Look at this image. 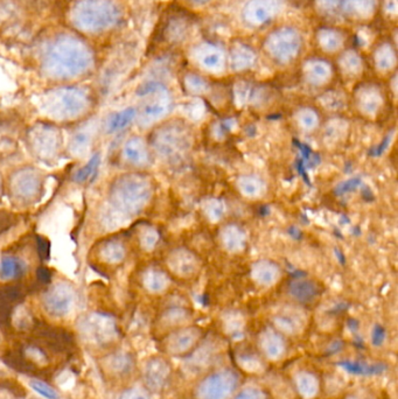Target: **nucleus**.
Returning a JSON list of instances; mask_svg holds the SVG:
<instances>
[{"mask_svg": "<svg viewBox=\"0 0 398 399\" xmlns=\"http://www.w3.org/2000/svg\"><path fill=\"white\" fill-rule=\"evenodd\" d=\"M124 157L133 166H144L149 161V151L140 138H131L124 146Z\"/></svg>", "mask_w": 398, "mask_h": 399, "instance_id": "obj_21", "label": "nucleus"}, {"mask_svg": "<svg viewBox=\"0 0 398 399\" xmlns=\"http://www.w3.org/2000/svg\"><path fill=\"white\" fill-rule=\"evenodd\" d=\"M71 19L78 29L86 32H102L118 20V8L110 0H78Z\"/></svg>", "mask_w": 398, "mask_h": 399, "instance_id": "obj_4", "label": "nucleus"}, {"mask_svg": "<svg viewBox=\"0 0 398 399\" xmlns=\"http://www.w3.org/2000/svg\"><path fill=\"white\" fill-rule=\"evenodd\" d=\"M29 356L32 357L33 360L36 362H45L46 359L43 356V354L40 353L38 349H29Z\"/></svg>", "mask_w": 398, "mask_h": 399, "instance_id": "obj_37", "label": "nucleus"}, {"mask_svg": "<svg viewBox=\"0 0 398 399\" xmlns=\"http://www.w3.org/2000/svg\"><path fill=\"white\" fill-rule=\"evenodd\" d=\"M246 11L250 15V22L255 24H264L267 20H270L274 6H272V0H253Z\"/></svg>", "mask_w": 398, "mask_h": 399, "instance_id": "obj_23", "label": "nucleus"}, {"mask_svg": "<svg viewBox=\"0 0 398 399\" xmlns=\"http://www.w3.org/2000/svg\"><path fill=\"white\" fill-rule=\"evenodd\" d=\"M40 190V176L33 171H22L12 181V192L20 201H32Z\"/></svg>", "mask_w": 398, "mask_h": 399, "instance_id": "obj_15", "label": "nucleus"}, {"mask_svg": "<svg viewBox=\"0 0 398 399\" xmlns=\"http://www.w3.org/2000/svg\"><path fill=\"white\" fill-rule=\"evenodd\" d=\"M384 341H385V331H384L382 328L377 327L376 329L373 331L371 342H373L374 346H382Z\"/></svg>", "mask_w": 398, "mask_h": 399, "instance_id": "obj_35", "label": "nucleus"}, {"mask_svg": "<svg viewBox=\"0 0 398 399\" xmlns=\"http://www.w3.org/2000/svg\"><path fill=\"white\" fill-rule=\"evenodd\" d=\"M203 63L208 68H214L220 63V55L217 53L208 54L207 57H203Z\"/></svg>", "mask_w": 398, "mask_h": 399, "instance_id": "obj_36", "label": "nucleus"}, {"mask_svg": "<svg viewBox=\"0 0 398 399\" xmlns=\"http://www.w3.org/2000/svg\"><path fill=\"white\" fill-rule=\"evenodd\" d=\"M276 275L278 276L277 269L272 268L271 265L265 264L264 268L260 266V275H258V277H260V282L264 283L265 285L274 282Z\"/></svg>", "mask_w": 398, "mask_h": 399, "instance_id": "obj_33", "label": "nucleus"}, {"mask_svg": "<svg viewBox=\"0 0 398 399\" xmlns=\"http://www.w3.org/2000/svg\"><path fill=\"white\" fill-rule=\"evenodd\" d=\"M31 146L41 159H52L60 147V133L55 128L39 125L31 133Z\"/></svg>", "mask_w": 398, "mask_h": 399, "instance_id": "obj_11", "label": "nucleus"}, {"mask_svg": "<svg viewBox=\"0 0 398 399\" xmlns=\"http://www.w3.org/2000/svg\"><path fill=\"white\" fill-rule=\"evenodd\" d=\"M205 339L202 328L186 324L170 331L164 339V352L166 355L178 359H186L198 348Z\"/></svg>", "mask_w": 398, "mask_h": 399, "instance_id": "obj_6", "label": "nucleus"}, {"mask_svg": "<svg viewBox=\"0 0 398 399\" xmlns=\"http://www.w3.org/2000/svg\"><path fill=\"white\" fill-rule=\"evenodd\" d=\"M142 89L147 90L153 96L152 100H149L144 105L142 111V121L144 123H151L161 118L163 114L166 112V103L163 98L165 93V88L158 83H147L146 86H142Z\"/></svg>", "mask_w": 398, "mask_h": 399, "instance_id": "obj_16", "label": "nucleus"}, {"mask_svg": "<svg viewBox=\"0 0 398 399\" xmlns=\"http://www.w3.org/2000/svg\"><path fill=\"white\" fill-rule=\"evenodd\" d=\"M189 1L193 5H205L209 3L210 0H189Z\"/></svg>", "mask_w": 398, "mask_h": 399, "instance_id": "obj_38", "label": "nucleus"}, {"mask_svg": "<svg viewBox=\"0 0 398 399\" xmlns=\"http://www.w3.org/2000/svg\"><path fill=\"white\" fill-rule=\"evenodd\" d=\"M230 399H271V396L260 385H242Z\"/></svg>", "mask_w": 398, "mask_h": 399, "instance_id": "obj_26", "label": "nucleus"}, {"mask_svg": "<svg viewBox=\"0 0 398 399\" xmlns=\"http://www.w3.org/2000/svg\"><path fill=\"white\" fill-rule=\"evenodd\" d=\"M26 265L15 256H4L0 259V279L11 280L18 278L25 272Z\"/></svg>", "mask_w": 398, "mask_h": 399, "instance_id": "obj_22", "label": "nucleus"}, {"mask_svg": "<svg viewBox=\"0 0 398 399\" xmlns=\"http://www.w3.org/2000/svg\"><path fill=\"white\" fill-rule=\"evenodd\" d=\"M154 146L165 157L178 156L189 149V135L185 128L173 124L156 135Z\"/></svg>", "mask_w": 398, "mask_h": 399, "instance_id": "obj_10", "label": "nucleus"}, {"mask_svg": "<svg viewBox=\"0 0 398 399\" xmlns=\"http://www.w3.org/2000/svg\"><path fill=\"white\" fill-rule=\"evenodd\" d=\"M175 369L164 356L149 357L142 368V382L153 393H161L171 384Z\"/></svg>", "mask_w": 398, "mask_h": 399, "instance_id": "obj_7", "label": "nucleus"}, {"mask_svg": "<svg viewBox=\"0 0 398 399\" xmlns=\"http://www.w3.org/2000/svg\"><path fill=\"white\" fill-rule=\"evenodd\" d=\"M100 166L101 154H94L93 157L88 160V163L75 173V180L78 183H86V182L93 181L94 179L96 178V175L98 174Z\"/></svg>", "mask_w": 398, "mask_h": 399, "instance_id": "obj_25", "label": "nucleus"}, {"mask_svg": "<svg viewBox=\"0 0 398 399\" xmlns=\"http://www.w3.org/2000/svg\"><path fill=\"white\" fill-rule=\"evenodd\" d=\"M29 386L43 399H59L60 397L53 386L40 379H29Z\"/></svg>", "mask_w": 398, "mask_h": 399, "instance_id": "obj_28", "label": "nucleus"}, {"mask_svg": "<svg viewBox=\"0 0 398 399\" xmlns=\"http://www.w3.org/2000/svg\"><path fill=\"white\" fill-rule=\"evenodd\" d=\"M292 383L295 392L302 399H316L320 395L324 383L320 376L311 369H299L292 376Z\"/></svg>", "mask_w": 398, "mask_h": 399, "instance_id": "obj_13", "label": "nucleus"}, {"mask_svg": "<svg viewBox=\"0 0 398 399\" xmlns=\"http://www.w3.org/2000/svg\"><path fill=\"white\" fill-rule=\"evenodd\" d=\"M104 258L110 263H117L124 257V249L118 243H111L108 244L107 248L103 250Z\"/></svg>", "mask_w": 398, "mask_h": 399, "instance_id": "obj_29", "label": "nucleus"}, {"mask_svg": "<svg viewBox=\"0 0 398 399\" xmlns=\"http://www.w3.org/2000/svg\"><path fill=\"white\" fill-rule=\"evenodd\" d=\"M235 356L238 363L237 369L241 372L246 371L250 374H262L267 367V361L260 356L256 348L255 349H248V348L238 349L235 353Z\"/></svg>", "mask_w": 398, "mask_h": 399, "instance_id": "obj_18", "label": "nucleus"}, {"mask_svg": "<svg viewBox=\"0 0 398 399\" xmlns=\"http://www.w3.org/2000/svg\"><path fill=\"white\" fill-rule=\"evenodd\" d=\"M298 36L291 31H284L274 38V43H271V50L274 57L281 60H288L295 57L293 54L298 50Z\"/></svg>", "mask_w": 398, "mask_h": 399, "instance_id": "obj_19", "label": "nucleus"}, {"mask_svg": "<svg viewBox=\"0 0 398 399\" xmlns=\"http://www.w3.org/2000/svg\"><path fill=\"white\" fill-rule=\"evenodd\" d=\"M256 349L267 363H276L284 360L288 354V336L281 334L276 328H264L258 333Z\"/></svg>", "mask_w": 398, "mask_h": 399, "instance_id": "obj_8", "label": "nucleus"}, {"mask_svg": "<svg viewBox=\"0 0 398 399\" xmlns=\"http://www.w3.org/2000/svg\"><path fill=\"white\" fill-rule=\"evenodd\" d=\"M337 366L346 372L360 377H377L385 374L388 370V366L384 362L364 360H342Z\"/></svg>", "mask_w": 398, "mask_h": 399, "instance_id": "obj_17", "label": "nucleus"}, {"mask_svg": "<svg viewBox=\"0 0 398 399\" xmlns=\"http://www.w3.org/2000/svg\"><path fill=\"white\" fill-rule=\"evenodd\" d=\"M135 116H137V111L135 107H128L124 110L115 112L108 118L107 131L109 133H116V132L124 130L135 119Z\"/></svg>", "mask_w": 398, "mask_h": 399, "instance_id": "obj_24", "label": "nucleus"}, {"mask_svg": "<svg viewBox=\"0 0 398 399\" xmlns=\"http://www.w3.org/2000/svg\"><path fill=\"white\" fill-rule=\"evenodd\" d=\"M93 62L88 47L78 40L66 36L57 40L47 53L45 70L55 79H71L87 72Z\"/></svg>", "mask_w": 398, "mask_h": 399, "instance_id": "obj_1", "label": "nucleus"}, {"mask_svg": "<svg viewBox=\"0 0 398 399\" xmlns=\"http://www.w3.org/2000/svg\"><path fill=\"white\" fill-rule=\"evenodd\" d=\"M83 336L95 343L110 342L116 336V324L111 317L94 314L81 324Z\"/></svg>", "mask_w": 398, "mask_h": 399, "instance_id": "obj_12", "label": "nucleus"}, {"mask_svg": "<svg viewBox=\"0 0 398 399\" xmlns=\"http://www.w3.org/2000/svg\"><path fill=\"white\" fill-rule=\"evenodd\" d=\"M149 278L145 280V285L149 291L152 292H159L161 289H165L166 286V279L158 272H152L149 273Z\"/></svg>", "mask_w": 398, "mask_h": 399, "instance_id": "obj_30", "label": "nucleus"}, {"mask_svg": "<svg viewBox=\"0 0 398 399\" xmlns=\"http://www.w3.org/2000/svg\"><path fill=\"white\" fill-rule=\"evenodd\" d=\"M88 104V96L83 90L64 88L48 93L41 107L50 117L74 119L87 110Z\"/></svg>", "mask_w": 398, "mask_h": 399, "instance_id": "obj_5", "label": "nucleus"}, {"mask_svg": "<svg viewBox=\"0 0 398 399\" xmlns=\"http://www.w3.org/2000/svg\"><path fill=\"white\" fill-rule=\"evenodd\" d=\"M242 372L237 368H213L200 376L193 388V399H230L242 386Z\"/></svg>", "mask_w": 398, "mask_h": 399, "instance_id": "obj_3", "label": "nucleus"}, {"mask_svg": "<svg viewBox=\"0 0 398 399\" xmlns=\"http://www.w3.org/2000/svg\"><path fill=\"white\" fill-rule=\"evenodd\" d=\"M75 382H76V377L75 375L69 370H64L61 372L57 378V383L59 385V388L61 390H64V391H68V390H71V389L75 386Z\"/></svg>", "mask_w": 398, "mask_h": 399, "instance_id": "obj_32", "label": "nucleus"}, {"mask_svg": "<svg viewBox=\"0 0 398 399\" xmlns=\"http://www.w3.org/2000/svg\"><path fill=\"white\" fill-rule=\"evenodd\" d=\"M278 331L285 336H295L304 329V321L302 317L293 313H279L274 317V326Z\"/></svg>", "mask_w": 398, "mask_h": 399, "instance_id": "obj_20", "label": "nucleus"}, {"mask_svg": "<svg viewBox=\"0 0 398 399\" xmlns=\"http://www.w3.org/2000/svg\"><path fill=\"white\" fill-rule=\"evenodd\" d=\"M118 399H151V397L147 392L142 391V389L131 388L121 392Z\"/></svg>", "mask_w": 398, "mask_h": 399, "instance_id": "obj_34", "label": "nucleus"}, {"mask_svg": "<svg viewBox=\"0 0 398 399\" xmlns=\"http://www.w3.org/2000/svg\"><path fill=\"white\" fill-rule=\"evenodd\" d=\"M342 399H380L376 392L369 388H358L347 392Z\"/></svg>", "mask_w": 398, "mask_h": 399, "instance_id": "obj_31", "label": "nucleus"}, {"mask_svg": "<svg viewBox=\"0 0 398 399\" xmlns=\"http://www.w3.org/2000/svg\"><path fill=\"white\" fill-rule=\"evenodd\" d=\"M288 296L302 306H311L321 296V287L311 279H297L288 285Z\"/></svg>", "mask_w": 398, "mask_h": 399, "instance_id": "obj_14", "label": "nucleus"}, {"mask_svg": "<svg viewBox=\"0 0 398 399\" xmlns=\"http://www.w3.org/2000/svg\"><path fill=\"white\" fill-rule=\"evenodd\" d=\"M90 143H91V133L89 131L78 132L75 133L74 138L71 140V152L78 156L84 154L89 149Z\"/></svg>", "mask_w": 398, "mask_h": 399, "instance_id": "obj_27", "label": "nucleus"}, {"mask_svg": "<svg viewBox=\"0 0 398 399\" xmlns=\"http://www.w3.org/2000/svg\"><path fill=\"white\" fill-rule=\"evenodd\" d=\"M75 293L67 284H57L43 296V306L47 313L54 317H67L74 308Z\"/></svg>", "mask_w": 398, "mask_h": 399, "instance_id": "obj_9", "label": "nucleus"}, {"mask_svg": "<svg viewBox=\"0 0 398 399\" xmlns=\"http://www.w3.org/2000/svg\"><path fill=\"white\" fill-rule=\"evenodd\" d=\"M151 188L145 179L126 175L112 185L110 194L111 209L121 216L138 214L149 202Z\"/></svg>", "mask_w": 398, "mask_h": 399, "instance_id": "obj_2", "label": "nucleus"}]
</instances>
